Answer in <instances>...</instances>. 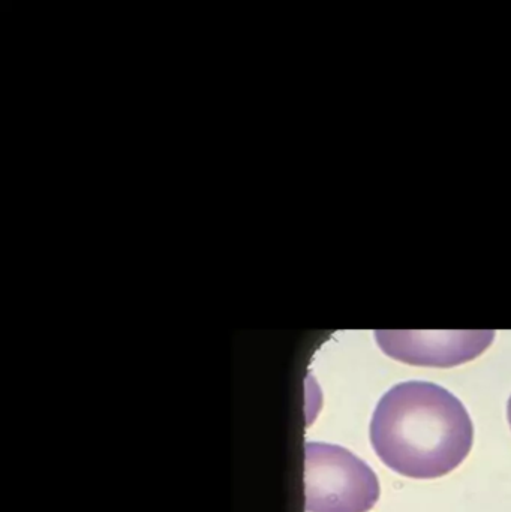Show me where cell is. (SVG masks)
Wrapping results in <instances>:
<instances>
[{"label": "cell", "instance_id": "6da1fadb", "mask_svg": "<svg viewBox=\"0 0 511 512\" xmlns=\"http://www.w3.org/2000/svg\"><path fill=\"white\" fill-rule=\"evenodd\" d=\"M473 441V421L461 400L432 382L408 381L390 388L371 421V444L381 462L414 480L455 471Z\"/></svg>", "mask_w": 511, "mask_h": 512}, {"label": "cell", "instance_id": "7a4b0ae2", "mask_svg": "<svg viewBox=\"0 0 511 512\" xmlns=\"http://www.w3.org/2000/svg\"><path fill=\"white\" fill-rule=\"evenodd\" d=\"M306 512H369L380 499L375 472L338 445L305 447Z\"/></svg>", "mask_w": 511, "mask_h": 512}, {"label": "cell", "instance_id": "3957f363", "mask_svg": "<svg viewBox=\"0 0 511 512\" xmlns=\"http://www.w3.org/2000/svg\"><path fill=\"white\" fill-rule=\"evenodd\" d=\"M381 349L402 363L425 367H453L479 357L494 333H398L375 334Z\"/></svg>", "mask_w": 511, "mask_h": 512}, {"label": "cell", "instance_id": "277c9868", "mask_svg": "<svg viewBox=\"0 0 511 512\" xmlns=\"http://www.w3.org/2000/svg\"><path fill=\"white\" fill-rule=\"evenodd\" d=\"M507 415H509V423H510V427H511V397L509 400V408H507Z\"/></svg>", "mask_w": 511, "mask_h": 512}]
</instances>
